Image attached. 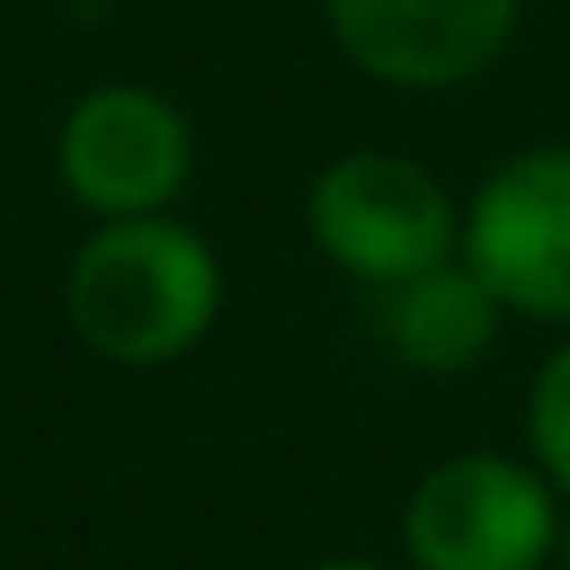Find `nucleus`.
<instances>
[{"mask_svg": "<svg viewBox=\"0 0 570 570\" xmlns=\"http://www.w3.org/2000/svg\"><path fill=\"white\" fill-rule=\"evenodd\" d=\"M222 309V268L208 242L168 215L108 222L81 242L68 268V323L75 336L128 370L188 356Z\"/></svg>", "mask_w": 570, "mask_h": 570, "instance_id": "nucleus-1", "label": "nucleus"}, {"mask_svg": "<svg viewBox=\"0 0 570 570\" xmlns=\"http://www.w3.org/2000/svg\"><path fill=\"white\" fill-rule=\"evenodd\" d=\"M309 235L316 248L363 275V282H416L430 268L450 262L456 248V202L450 188L410 161V155H383V148H356L343 161H330L309 188Z\"/></svg>", "mask_w": 570, "mask_h": 570, "instance_id": "nucleus-2", "label": "nucleus"}, {"mask_svg": "<svg viewBox=\"0 0 570 570\" xmlns=\"http://www.w3.org/2000/svg\"><path fill=\"white\" fill-rule=\"evenodd\" d=\"M557 497L537 470L470 450L436 463L403 510L416 570H543L557 557Z\"/></svg>", "mask_w": 570, "mask_h": 570, "instance_id": "nucleus-3", "label": "nucleus"}, {"mask_svg": "<svg viewBox=\"0 0 570 570\" xmlns=\"http://www.w3.org/2000/svg\"><path fill=\"white\" fill-rule=\"evenodd\" d=\"M470 268L537 323H570V141L510 155L470 202Z\"/></svg>", "mask_w": 570, "mask_h": 570, "instance_id": "nucleus-4", "label": "nucleus"}, {"mask_svg": "<svg viewBox=\"0 0 570 570\" xmlns=\"http://www.w3.org/2000/svg\"><path fill=\"white\" fill-rule=\"evenodd\" d=\"M195 168L188 121L148 88H95L61 128V181L108 222L161 215Z\"/></svg>", "mask_w": 570, "mask_h": 570, "instance_id": "nucleus-5", "label": "nucleus"}, {"mask_svg": "<svg viewBox=\"0 0 570 570\" xmlns=\"http://www.w3.org/2000/svg\"><path fill=\"white\" fill-rule=\"evenodd\" d=\"M343 55L396 88H456L483 75L523 0H323Z\"/></svg>", "mask_w": 570, "mask_h": 570, "instance_id": "nucleus-6", "label": "nucleus"}, {"mask_svg": "<svg viewBox=\"0 0 570 570\" xmlns=\"http://www.w3.org/2000/svg\"><path fill=\"white\" fill-rule=\"evenodd\" d=\"M383 330L396 343V356H410L430 376H463L497 350L503 330V303L490 296V282L463 262V268H430L416 282H396Z\"/></svg>", "mask_w": 570, "mask_h": 570, "instance_id": "nucleus-7", "label": "nucleus"}, {"mask_svg": "<svg viewBox=\"0 0 570 570\" xmlns=\"http://www.w3.org/2000/svg\"><path fill=\"white\" fill-rule=\"evenodd\" d=\"M530 443H537V463L557 490H570V343L537 370V390H530Z\"/></svg>", "mask_w": 570, "mask_h": 570, "instance_id": "nucleus-8", "label": "nucleus"}, {"mask_svg": "<svg viewBox=\"0 0 570 570\" xmlns=\"http://www.w3.org/2000/svg\"><path fill=\"white\" fill-rule=\"evenodd\" d=\"M316 570H390V563H370V557H330V563H316Z\"/></svg>", "mask_w": 570, "mask_h": 570, "instance_id": "nucleus-9", "label": "nucleus"}, {"mask_svg": "<svg viewBox=\"0 0 570 570\" xmlns=\"http://www.w3.org/2000/svg\"><path fill=\"white\" fill-rule=\"evenodd\" d=\"M557 557H563V563H570V517H563V523H557Z\"/></svg>", "mask_w": 570, "mask_h": 570, "instance_id": "nucleus-10", "label": "nucleus"}]
</instances>
